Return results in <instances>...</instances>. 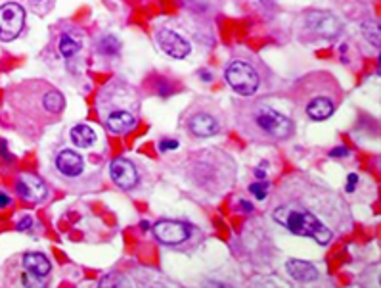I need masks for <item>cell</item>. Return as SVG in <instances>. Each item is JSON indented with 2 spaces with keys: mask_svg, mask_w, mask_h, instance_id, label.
I'll use <instances>...</instances> for the list:
<instances>
[{
  "mask_svg": "<svg viewBox=\"0 0 381 288\" xmlns=\"http://www.w3.org/2000/svg\"><path fill=\"white\" fill-rule=\"evenodd\" d=\"M357 185H358V175H357V173H351V175L347 177V185H345V190L351 194V192H355Z\"/></svg>",
  "mask_w": 381,
  "mask_h": 288,
  "instance_id": "obj_23",
  "label": "cell"
},
{
  "mask_svg": "<svg viewBox=\"0 0 381 288\" xmlns=\"http://www.w3.org/2000/svg\"><path fill=\"white\" fill-rule=\"evenodd\" d=\"M157 42H159L161 50L165 52V54H169L174 60H182L192 50L190 42L184 40L178 33L171 31V29H161L159 33H157Z\"/></svg>",
  "mask_w": 381,
  "mask_h": 288,
  "instance_id": "obj_7",
  "label": "cell"
},
{
  "mask_svg": "<svg viewBox=\"0 0 381 288\" xmlns=\"http://www.w3.org/2000/svg\"><path fill=\"white\" fill-rule=\"evenodd\" d=\"M272 219L297 237H308L316 240L320 246H328L333 240L332 229L316 213L303 206H289V204L278 206L272 213Z\"/></svg>",
  "mask_w": 381,
  "mask_h": 288,
  "instance_id": "obj_1",
  "label": "cell"
},
{
  "mask_svg": "<svg viewBox=\"0 0 381 288\" xmlns=\"http://www.w3.org/2000/svg\"><path fill=\"white\" fill-rule=\"evenodd\" d=\"M307 25L312 33L322 38H335L341 33V21L330 12L312 10L307 13Z\"/></svg>",
  "mask_w": 381,
  "mask_h": 288,
  "instance_id": "obj_5",
  "label": "cell"
},
{
  "mask_svg": "<svg viewBox=\"0 0 381 288\" xmlns=\"http://www.w3.org/2000/svg\"><path fill=\"white\" fill-rule=\"evenodd\" d=\"M360 29H362V35L366 37V40H368L370 44L380 48V25H378L376 21H364V23L360 25Z\"/></svg>",
  "mask_w": 381,
  "mask_h": 288,
  "instance_id": "obj_19",
  "label": "cell"
},
{
  "mask_svg": "<svg viewBox=\"0 0 381 288\" xmlns=\"http://www.w3.org/2000/svg\"><path fill=\"white\" fill-rule=\"evenodd\" d=\"M81 50V40L73 35H62L60 38V52L63 58H71Z\"/></svg>",
  "mask_w": 381,
  "mask_h": 288,
  "instance_id": "obj_18",
  "label": "cell"
},
{
  "mask_svg": "<svg viewBox=\"0 0 381 288\" xmlns=\"http://www.w3.org/2000/svg\"><path fill=\"white\" fill-rule=\"evenodd\" d=\"M33 227V217H29V215H25L23 219L17 223V231H29Z\"/></svg>",
  "mask_w": 381,
  "mask_h": 288,
  "instance_id": "obj_24",
  "label": "cell"
},
{
  "mask_svg": "<svg viewBox=\"0 0 381 288\" xmlns=\"http://www.w3.org/2000/svg\"><path fill=\"white\" fill-rule=\"evenodd\" d=\"M15 188H17V194H19L23 200L31 202V204L42 202L46 198V194H48V188L44 185V181H40V179L35 175L19 177Z\"/></svg>",
  "mask_w": 381,
  "mask_h": 288,
  "instance_id": "obj_9",
  "label": "cell"
},
{
  "mask_svg": "<svg viewBox=\"0 0 381 288\" xmlns=\"http://www.w3.org/2000/svg\"><path fill=\"white\" fill-rule=\"evenodd\" d=\"M10 204H12L10 196L4 194V192H0V208H6V206H10Z\"/></svg>",
  "mask_w": 381,
  "mask_h": 288,
  "instance_id": "obj_26",
  "label": "cell"
},
{
  "mask_svg": "<svg viewBox=\"0 0 381 288\" xmlns=\"http://www.w3.org/2000/svg\"><path fill=\"white\" fill-rule=\"evenodd\" d=\"M134 125H136L134 112L125 110V108L111 110V112L108 113V117H106V127L110 129L111 133H117V135L128 133L130 129H134Z\"/></svg>",
  "mask_w": 381,
  "mask_h": 288,
  "instance_id": "obj_11",
  "label": "cell"
},
{
  "mask_svg": "<svg viewBox=\"0 0 381 288\" xmlns=\"http://www.w3.org/2000/svg\"><path fill=\"white\" fill-rule=\"evenodd\" d=\"M42 106H44L46 112L60 113L63 110V106H65V98H63V94L60 90L50 88L48 92L44 94V98H42Z\"/></svg>",
  "mask_w": 381,
  "mask_h": 288,
  "instance_id": "obj_17",
  "label": "cell"
},
{
  "mask_svg": "<svg viewBox=\"0 0 381 288\" xmlns=\"http://www.w3.org/2000/svg\"><path fill=\"white\" fill-rule=\"evenodd\" d=\"M174 148H178V140H176V138H163L159 142L161 152H169V150H174Z\"/></svg>",
  "mask_w": 381,
  "mask_h": 288,
  "instance_id": "obj_22",
  "label": "cell"
},
{
  "mask_svg": "<svg viewBox=\"0 0 381 288\" xmlns=\"http://www.w3.org/2000/svg\"><path fill=\"white\" fill-rule=\"evenodd\" d=\"M226 83L232 87L234 92L240 96H251L258 88V75L257 71L246 62H232L226 67Z\"/></svg>",
  "mask_w": 381,
  "mask_h": 288,
  "instance_id": "obj_3",
  "label": "cell"
},
{
  "mask_svg": "<svg viewBox=\"0 0 381 288\" xmlns=\"http://www.w3.org/2000/svg\"><path fill=\"white\" fill-rule=\"evenodd\" d=\"M23 267L27 269V273L37 275L40 277V279H44V277L50 273V269H52L48 258H46L44 254H40V252H29V254H25Z\"/></svg>",
  "mask_w": 381,
  "mask_h": 288,
  "instance_id": "obj_14",
  "label": "cell"
},
{
  "mask_svg": "<svg viewBox=\"0 0 381 288\" xmlns=\"http://www.w3.org/2000/svg\"><path fill=\"white\" fill-rule=\"evenodd\" d=\"M240 206L244 208V212H247V213L253 212V206H251V204H249L247 200H240Z\"/></svg>",
  "mask_w": 381,
  "mask_h": 288,
  "instance_id": "obj_28",
  "label": "cell"
},
{
  "mask_svg": "<svg viewBox=\"0 0 381 288\" xmlns=\"http://www.w3.org/2000/svg\"><path fill=\"white\" fill-rule=\"evenodd\" d=\"M56 167L58 171L65 177H77L85 169V160L73 150H62L56 158Z\"/></svg>",
  "mask_w": 381,
  "mask_h": 288,
  "instance_id": "obj_13",
  "label": "cell"
},
{
  "mask_svg": "<svg viewBox=\"0 0 381 288\" xmlns=\"http://www.w3.org/2000/svg\"><path fill=\"white\" fill-rule=\"evenodd\" d=\"M330 156H332V158H343V156H349V148L337 146V148H333V150L330 152Z\"/></svg>",
  "mask_w": 381,
  "mask_h": 288,
  "instance_id": "obj_25",
  "label": "cell"
},
{
  "mask_svg": "<svg viewBox=\"0 0 381 288\" xmlns=\"http://www.w3.org/2000/svg\"><path fill=\"white\" fill-rule=\"evenodd\" d=\"M285 271L287 275L291 277L297 283H314L318 279V269L308 262H303V260H287L285 262Z\"/></svg>",
  "mask_w": 381,
  "mask_h": 288,
  "instance_id": "obj_12",
  "label": "cell"
},
{
  "mask_svg": "<svg viewBox=\"0 0 381 288\" xmlns=\"http://www.w3.org/2000/svg\"><path fill=\"white\" fill-rule=\"evenodd\" d=\"M110 175L113 179V183L123 190H130L138 183L136 167L132 165V162H128L125 158H115L110 163Z\"/></svg>",
  "mask_w": 381,
  "mask_h": 288,
  "instance_id": "obj_8",
  "label": "cell"
},
{
  "mask_svg": "<svg viewBox=\"0 0 381 288\" xmlns=\"http://www.w3.org/2000/svg\"><path fill=\"white\" fill-rule=\"evenodd\" d=\"M249 192L255 194L257 200H264L266 194H268V183L266 181H257V183H251L249 185Z\"/></svg>",
  "mask_w": 381,
  "mask_h": 288,
  "instance_id": "obj_21",
  "label": "cell"
},
{
  "mask_svg": "<svg viewBox=\"0 0 381 288\" xmlns=\"http://www.w3.org/2000/svg\"><path fill=\"white\" fill-rule=\"evenodd\" d=\"M69 135H71V142L77 148H90L96 142V133L88 125H75Z\"/></svg>",
  "mask_w": 381,
  "mask_h": 288,
  "instance_id": "obj_16",
  "label": "cell"
},
{
  "mask_svg": "<svg viewBox=\"0 0 381 288\" xmlns=\"http://www.w3.org/2000/svg\"><path fill=\"white\" fill-rule=\"evenodd\" d=\"M140 225H142V229H144V231H148V229H149V223H148V221H142Z\"/></svg>",
  "mask_w": 381,
  "mask_h": 288,
  "instance_id": "obj_30",
  "label": "cell"
},
{
  "mask_svg": "<svg viewBox=\"0 0 381 288\" xmlns=\"http://www.w3.org/2000/svg\"><path fill=\"white\" fill-rule=\"evenodd\" d=\"M247 123L244 125L247 135L255 137L257 140H283L289 138L293 133V121L283 113L272 110L264 104L253 106L246 115Z\"/></svg>",
  "mask_w": 381,
  "mask_h": 288,
  "instance_id": "obj_2",
  "label": "cell"
},
{
  "mask_svg": "<svg viewBox=\"0 0 381 288\" xmlns=\"http://www.w3.org/2000/svg\"><path fill=\"white\" fill-rule=\"evenodd\" d=\"M255 175H257L260 181H264V179H266V173H264V169H262V163H260V167L255 169Z\"/></svg>",
  "mask_w": 381,
  "mask_h": 288,
  "instance_id": "obj_27",
  "label": "cell"
},
{
  "mask_svg": "<svg viewBox=\"0 0 381 288\" xmlns=\"http://www.w3.org/2000/svg\"><path fill=\"white\" fill-rule=\"evenodd\" d=\"M201 79H203V81H211V73H205V71H201Z\"/></svg>",
  "mask_w": 381,
  "mask_h": 288,
  "instance_id": "obj_29",
  "label": "cell"
},
{
  "mask_svg": "<svg viewBox=\"0 0 381 288\" xmlns=\"http://www.w3.org/2000/svg\"><path fill=\"white\" fill-rule=\"evenodd\" d=\"M119 48H121V42H119V38H115V37H104V38H100V42H98V50L104 54V56H115L117 52H119Z\"/></svg>",
  "mask_w": 381,
  "mask_h": 288,
  "instance_id": "obj_20",
  "label": "cell"
},
{
  "mask_svg": "<svg viewBox=\"0 0 381 288\" xmlns=\"http://www.w3.org/2000/svg\"><path fill=\"white\" fill-rule=\"evenodd\" d=\"M153 235L159 240L161 244H167V246H176V244H182L184 240H188L190 237V229L186 223L180 221H172V219H161L153 225Z\"/></svg>",
  "mask_w": 381,
  "mask_h": 288,
  "instance_id": "obj_6",
  "label": "cell"
},
{
  "mask_svg": "<svg viewBox=\"0 0 381 288\" xmlns=\"http://www.w3.org/2000/svg\"><path fill=\"white\" fill-rule=\"evenodd\" d=\"M25 25V10L15 4L8 2L0 6V40H13L21 33Z\"/></svg>",
  "mask_w": 381,
  "mask_h": 288,
  "instance_id": "obj_4",
  "label": "cell"
},
{
  "mask_svg": "<svg viewBox=\"0 0 381 288\" xmlns=\"http://www.w3.org/2000/svg\"><path fill=\"white\" fill-rule=\"evenodd\" d=\"M333 110H335L333 102L330 100V98H322V96H316V98H312V100L307 104L308 117L314 119V121H324V119H328V117L333 113Z\"/></svg>",
  "mask_w": 381,
  "mask_h": 288,
  "instance_id": "obj_15",
  "label": "cell"
},
{
  "mask_svg": "<svg viewBox=\"0 0 381 288\" xmlns=\"http://www.w3.org/2000/svg\"><path fill=\"white\" fill-rule=\"evenodd\" d=\"M188 131L199 138H207L213 137L219 133V121L211 115V113L199 112L194 113L190 119H188Z\"/></svg>",
  "mask_w": 381,
  "mask_h": 288,
  "instance_id": "obj_10",
  "label": "cell"
}]
</instances>
